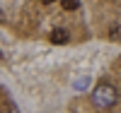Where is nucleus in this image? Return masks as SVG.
Listing matches in <instances>:
<instances>
[{
    "mask_svg": "<svg viewBox=\"0 0 121 113\" xmlns=\"http://www.w3.org/2000/svg\"><path fill=\"white\" fill-rule=\"evenodd\" d=\"M92 99H95L97 108H109V106L116 104V89H114L112 84H97Z\"/></svg>",
    "mask_w": 121,
    "mask_h": 113,
    "instance_id": "f257e3e1",
    "label": "nucleus"
},
{
    "mask_svg": "<svg viewBox=\"0 0 121 113\" xmlns=\"http://www.w3.org/2000/svg\"><path fill=\"white\" fill-rule=\"evenodd\" d=\"M51 41L53 43H68V31L65 29H56V31L51 34Z\"/></svg>",
    "mask_w": 121,
    "mask_h": 113,
    "instance_id": "f03ea898",
    "label": "nucleus"
},
{
    "mask_svg": "<svg viewBox=\"0 0 121 113\" xmlns=\"http://www.w3.org/2000/svg\"><path fill=\"white\" fill-rule=\"evenodd\" d=\"M60 5H63V10L73 12V10H78V7H80V0H60Z\"/></svg>",
    "mask_w": 121,
    "mask_h": 113,
    "instance_id": "7ed1b4c3",
    "label": "nucleus"
},
{
    "mask_svg": "<svg viewBox=\"0 0 121 113\" xmlns=\"http://www.w3.org/2000/svg\"><path fill=\"white\" fill-rule=\"evenodd\" d=\"M116 36H121V27H119V29H116V27L112 29V39H114V41H116Z\"/></svg>",
    "mask_w": 121,
    "mask_h": 113,
    "instance_id": "20e7f679",
    "label": "nucleus"
},
{
    "mask_svg": "<svg viewBox=\"0 0 121 113\" xmlns=\"http://www.w3.org/2000/svg\"><path fill=\"white\" fill-rule=\"evenodd\" d=\"M41 3H44V5H48V3H53V0H41Z\"/></svg>",
    "mask_w": 121,
    "mask_h": 113,
    "instance_id": "39448f33",
    "label": "nucleus"
},
{
    "mask_svg": "<svg viewBox=\"0 0 121 113\" xmlns=\"http://www.w3.org/2000/svg\"><path fill=\"white\" fill-rule=\"evenodd\" d=\"M0 58H3V53H0Z\"/></svg>",
    "mask_w": 121,
    "mask_h": 113,
    "instance_id": "423d86ee",
    "label": "nucleus"
}]
</instances>
